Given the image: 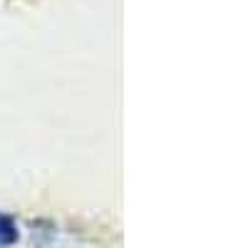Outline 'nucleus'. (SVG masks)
I'll return each instance as SVG.
<instances>
[{
	"label": "nucleus",
	"mask_w": 248,
	"mask_h": 248,
	"mask_svg": "<svg viewBox=\"0 0 248 248\" xmlns=\"http://www.w3.org/2000/svg\"><path fill=\"white\" fill-rule=\"evenodd\" d=\"M20 241V229L10 214L0 211V246H13Z\"/></svg>",
	"instance_id": "1"
}]
</instances>
